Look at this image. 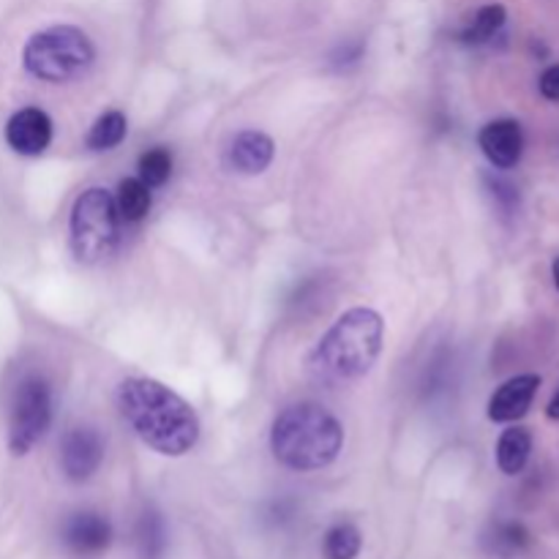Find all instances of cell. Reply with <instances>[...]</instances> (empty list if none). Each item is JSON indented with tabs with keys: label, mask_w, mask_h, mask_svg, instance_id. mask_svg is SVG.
<instances>
[{
	"label": "cell",
	"mask_w": 559,
	"mask_h": 559,
	"mask_svg": "<svg viewBox=\"0 0 559 559\" xmlns=\"http://www.w3.org/2000/svg\"><path fill=\"white\" fill-rule=\"evenodd\" d=\"M118 409L131 431L162 456H186L200 440V418L191 404L147 377L120 382Z\"/></svg>",
	"instance_id": "obj_1"
},
{
	"label": "cell",
	"mask_w": 559,
	"mask_h": 559,
	"mask_svg": "<svg viewBox=\"0 0 559 559\" xmlns=\"http://www.w3.org/2000/svg\"><path fill=\"white\" fill-rule=\"evenodd\" d=\"M382 336L385 322L374 309L358 306L344 311L311 353V371L328 385L358 380L369 374L380 358Z\"/></svg>",
	"instance_id": "obj_2"
},
{
	"label": "cell",
	"mask_w": 559,
	"mask_h": 559,
	"mask_svg": "<svg viewBox=\"0 0 559 559\" xmlns=\"http://www.w3.org/2000/svg\"><path fill=\"white\" fill-rule=\"evenodd\" d=\"M342 445V424L320 404H293L273 420V456L295 473H314V469L328 467L336 462Z\"/></svg>",
	"instance_id": "obj_3"
},
{
	"label": "cell",
	"mask_w": 559,
	"mask_h": 559,
	"mask_svg": "<svg viewBox=\"0 0 559 559\" xmlns=\"http://www.w3.org/2000/svg\"><path fill=\"white\" fill-rule=\"evenodd\" d=\"M96 47L85 31L74 25H55L31 36L22 52L25 71L44 82H66L91 69Z\"/></svg>",
	"instance_id": "obj_4"
},
{
	"label": "cell",
	"mask_w": 559,
	"mask_h": 559,
	"mask_svg": "<svg viewBox=\"0 0 559 559\" xmlns=\"http://www.w3.org/2000/svg\"><path fill=\"white\" fill-rule=\"evenodd\" d=\"M71 251L80 262L96 265L107 260L120 238V216L115 197L107 189L82 191L71 207Z\"/></svg>",
	"instance_id": "obj_5"
},
{
	"label": "cell",
	"mask_w": 559,
	"mask_h": 559,
	"mask_svg": "<svg viewBox=\"0 0 559 559\" xmlns=\"http://www.w3.org/2000/svg\"><path fill=\"white\" fill-rule=\"evenodd\" d=\"M52 424V391L41 377H27L16 388L9 415V451L25 456Z\"/></svg>",
	"instance_id": "obj_6"
},
{
	"label": "cell",
	"mask_w": 559,
	"mask_h": 559,
	"mask_svg": "<svg viewBox=\"0 0 559 559\" xmlns=\"http://www.w3.org/2000/svg\"><path fill=\"white\" fill-rule=\"evenodd\" d=\"M104 462V442L93 429H71L60 445V467L66 478L82 484L93 478Z\"/></svg>",
	"instance_id": "obj_7"
},
{
	"label": "cell",
	"mask_w": 559,
	"mask_h": 559,
	"mask_svg": "<svg viewBox=\"0 0 559 559\" xmlns=\"http://www.w3.org/2000/svg\"><path fill=\"white\" fill-rule=\"evenodd\" d=\"M5 142L20 156H41L52 142V120L38 107L20 109L5 123Z\"/></svg>",
	"instance_id": "obj_8"
},
{
	"label": "cell",
	"mask_w": 559,
	"mask_h": 559,
	"mask_svg": "<svg viewBox=\"0 0 559 559\" xmlns=\"http://www.w3.org/2000/svg\"><path fill=\"white\" fill-rule=\"evenodd\" d=\"M478 142L484 156L489 158L497 169L516 167L519 158H522L524 153L522 123L511 118L491 120V123H486L484 129H480Z\"/></svg>",
	"instance_id": "obj_9"
},
{
	"label": "cell",
	"mask_w": 559,
	"mask_h": 559,
	"mask_svg": "<svg viewBox=\"0 0 559 559\" xmlns=\"http://www.w3.org/2000/svg\"><path fill=\"white\" fill-rule=\"evenodd\" d=\"M112 540V527L102 513L82 511L66 522L63 544L71 555L76 557H98L109 549Z\"/></svg>",
	"instance_id": "obj_10"
},
{
	"label": "cell",
	"mask_w": 559,
	"mask_h": 559,
	"mask_svg": "<svg viewBox=\"0 0 559 559\" xmlns=\"http://www.w3.org/2000/svg\"><path fill=\"white\" fill-rule=\"evenodd\" d=\"M540 388L538 374H519L513 380H508L506 385L497 388V393L489 402V418L495 424H511L527 415V409L533 407L535 393Z\"/></svg>",
	"instance_id": "obj_11"
},
{
	"label": "cell",
	"mask_w": 559,
	"mask_h": 559,
	"mask_svg": "<svg viewBox=\"0 0 559 559\" xmlns=\"http://www.w3.org/2000/svg\"><path fill=\"white\" fill-rule=\"evenodd\" d=\"M273 153H276V145H273V140L265 131L246 129L235 134V140L229 142L227 164L229 169L240 175H260L271 167Z\"/></svg>",
	"instance_id": "obj_12"
},
{
	"label": "cell",
	"mask_w": 559,
	"mask_h": 559,
	"mask_svg": "<svg viewBox=\"0 0 559 559\" xmlns=\"http://www.w3.org/2000/svg\"><path fill=\"white\" fill-rule=\"evenodd\" d=\"M530 453H533V437L522 426H513V429L502 431L500 442H497V464L506 475H519L530 462Z\"/></svg>",
	"instance_id": "obj_13"
},
{
	"label": "cell",
	"mask_w": 559,
	"mask_h": 559,
	"mask_svg": "<svg viewBox=\"0 0 559 559\" xmlns=\"http://www.w3.org/2000/svg\"><path fill=\"white\" fill-rule=\"evenodd\" d=\"M151 186L142 183L140 178H126L120 180L118 194H115V207H118L120 222L136 224L147 216L151 211Z\"/></svg>",
	"instance_id": "obj_14"
},
{
	"label": "cell",
	"mask_w": 559,
	"mask_h": 559,
	"mask_svg": "<svg viewBox=\"0 0 559 559\" xmlns=\"http://www.w3.org/2000/svg\"><path fill=\"white\" fill-rule=\"evenodd\" d=\"M134 540L142 559H162L164 551H167V527H164V519L147 508L140 516V522H136Z\"/></svg>",
	"instance_id": "obj_15"
},
{
	"label": "cell",
	"mask_w": 559,
	"mask_h": 559,
	"mask_svg": "<svg viewBox=\"0 0 559 559\" xmlns=\"http://www.w3.org/2000/svg\"><path fill=\"white\" fill-rule=\"evenodd\" d=\"M126 131H129L126 115L120 109H109L93 123L91 134H87V147L91 151H112L126 140Z\"/></svg>",
	"instance_id": "obj_16"
},
{
	"label": "cell",
	"mask_w": 559,
	"mask_h": 559,
	"mask_svg": "<svg viewBox=\"0 0 559 559\" xmlns=\"http://www.w3.org/2000/svg\"><path fill=\"white\" fill-rule=\"evenodd\" d=\"M360 546H364L360 530L349 522H338L325 533V540H322V557L355 559L360 555Z\"/></svg>",
	"instance_id": "obj_17"
},
{
	"label": "cell",
	"mask_w": 559,
	"mask_h": 559,
	"mask_svg": "<svg viewBox=\"0 0 559 559\" xmlns=\"http://www.w3.org/2000/svg\"><path fill=\"white\" fill-rule=\"evenodd\" d=\"M506 20H508L506 5H500V3L484 5V9H480L478 14L473 16V22H469V25L464 27L462 41H467V44H484V41H489V38H495L497 33L502 31V25H506Z\"/></svg>",
	"instance_id": "obj_18"
},
{
	"label": "cell",
	"mask_w": 559,
	"mask_h": 559,
	"mask_svg": "<svg viewBox=\"0 0 559 559\" xmlns=\"http://www.w3.org/2000/svg\"><path fill=\"white\" fill-rule=\"evenodd\" d=\"M136 178L145 186L156 189V186H164L173 175V153L167 147H151L140 156V164H136Z\"/></svg>",
	"instance_id": "obj_19"
},
{
	"label": "cell",
	"mask_w": 559,
	"mask_h": 559,
	"mask_svg": "<svg viewBox=\"0 0 559 559\" xmlns=\"http://www.w3.org/2000/svg\"><path fill=\"white\" fill-rule=\"evenodd\" d=\"M524 546H527V533L522 524H500L495 530V551L500 555H513V551H522Z\"/></svg>",
	"instance_id": "obj_20"
},
{
	"label": "cell",
	"mask_w": 559,
	"mask_h": 559,
	"mask_svg": "<svg viewBox=\"0 0 559 559\" xmlns=\"http://www.w3.org/2000/svg\"><path fill=\"white\" fill-rule=\"evenodd\" d=\"M360 58H364V44L353 41V44H342V47L333 52L331 63L336 66V69H349V66H358Z\"/></svg>",
	"instance_id": "obj_21"
},
{
	"label": "cell",
	"mask_w": 559,
	"mask_h": 559,
	"mask_svg": "<svg viewBox=\"0 0 559 559\" xmlns=\"http://www.w3.org/2000/svg\"><path fill=\"white\" fill-rule=\"evenodd\" d=\"M540 93H544L549 102H559V63L549 66L540 76Z\"/></svg>",
	"instance_id": "obj_22"
},
{
	"label": "cell",
	"mask_w": 559,
	"mask_h": 559,
	"mask_svg": "<svg viewBox=\"0 0 559 559\" xmlns=\"http://www.w3.org/2000/svg\"><path fill=\"white\" fill-rule=\"evenodd\" d=\"M546 415H549L551 420H559V391L555 393V399L549 402V407H546Z\"/></svg>",
	"instance_id": "obj_23"
},
{
	"label": "cell",
	"mask_w": 559,
	"mask_h": 559,
	"mask_svg": "<svg viewBox=\"0 0 559 559\" xmlns=\"http://www.w3.org/2000/svg\"><path fill=\"white\" fill-rule=\"evenodd\" d=\"M555 282H557V289H559V257H557V262H555Z\"/></svg>",
	"instance_id": "obj_24"
}]
</instances>
